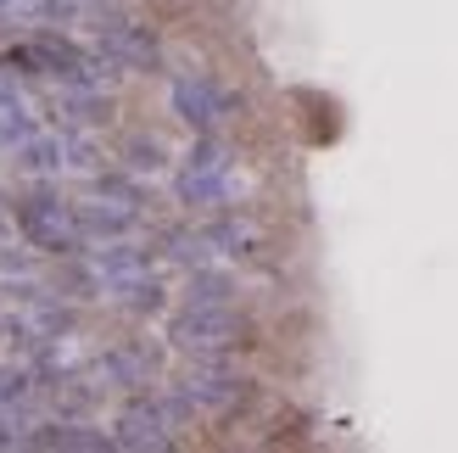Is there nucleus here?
<instances>
[{
    "mask_svg": "<svg viewBox=\"0 0 458 453\" xmlns=\"http://www.w3.org/2000/svg\"><path fill=\"white\" fill-rule=\"evenodd\" d=\"M112 291H118V303H123L129 313H157V308H163V297H168V291H163V280H157V275H134V280H118Z\"/></svg>",
    "mask_w": 458,
    "mask_h": 453,
    "instance_id": "9b49d317",
    "label": "nucleus"
},
{
    "mask_svg": "<svg viewBox=\"0 0 458 453\" xmlns=\"http://www.w3.org/2000/svg\"><path fill=\"white\" fill-rule=\"evenodd\" d=\"M12 218H17V230H22V241L34 246V252H51V258H73V252H84L89 246V235H84V224H79V201H62V196H22L17 208H12Z\"/></svg>",
    "mask_w": 458,
    "mask_h": 453,
    "instance_id": "f257e3e1",
    "label": "nucleus"
},
{
    "mask_svg": "<svg viewBox=\"0 0 458 453\" xmlns=\"http://www.w3.org/2000/svg\"><path fill=\"white\" fill-rule=\"evenodd\" d=\"M168 101H174V112L185 118L191 129H201V134H213L229 112H235V90H224L213 73H174V84H168Z\"/></svg>",
    "mask_w": 458,
    "mask_h": 453,
    "instance_id": "39448f33",
    "label": "nucleus"
},
{
    "mask_svg": "<svg viewBox=\"0 0 458 453\" xmlns=\"http://www.w3.org/2000/svg\"><path fill=\"white\" fill-rule=\"evenodd\" d=\"M229 191H235V163H229V146L201 134V141L185 151V163L174 174V196L185 208H224Z\"/></svg>",
    "mask_w": 458,
    "mask_h": 453,
    "instance_id": "7ed1b4c3",
    "label": "nucleus"
},
{
    "mask_svg": "<svg viewBox=\"0 0 458 453\" xmlns=\"http://www.w3.org/2000/svg\"><path fill=\"white\" fill-rule=\"evenodd\" d=\"M79 224H84L89 241H118L140 224V208H118L112 196L106 201H79Z\"/></svg>",
    "mask_w": 458,
    "mask_h": 453,
    "instance_id": "9d476101",
    "label": "nucleus"
},
{
    "mask_svg": "<svg viewBox=\"0 0 458 453\" xmlns=\"http://www.w3.org/2000/svg\"><path fill=\"white\" fill-rule=\"evenodd\" d=\"M22 448H79V453H101V448H118L106 432H96V425L84 420H56V425H39V432L17 437Z\"/></svg>",
    "mask_w": 458,
    "mask_h": 453,
    "instance_id": "1a4fd4ad",
    "label": "nucleus"
},
{
    "mask_svg": "<svg viewBox=\"0 0 458 453\" xmlns=\"http://www.w3.org/2000/svg\"><path fill=\"white\" fill-rule=\"evenodd\" d=\"M168 342L179 353H208V358H218V353L246 347V320L229 303H185V308L174 313V325H168Z\"/></svg>",
    "mask_w": 458,
    "mask_h": 453,
    "instance_id": "f03ea898",
    "label": "nucleus"
},
{
    "mask_svg": "<svg viewBox=\"0 0 458 453\" xmlns=\"http://www.w3.org/2000/svg\"><path fill=\"white\" fill-rule=\"evenodd\" d=\"M17 168L34 174V179H56V174L73 168V146H67V134H29L17 146Z\"/></svg>",
    "mask_w": 458,
    "mask_h": 453,
    "instance_id": "6e6552de",
    "label": "nucleus"
},
{
    "mask_svg": "<svg viewBox=\"0 0 458 453\" xmlns=\"http://www.w3.org/2000/svg\"><path fill=\"white\" fill-rule=\"evenodd\" d=\"M229 297H235L229 275H213V269H196L191 275V303H229Z\"/></svg>",
    "mask_w": 458,
    "mask_h": 453,
    "instance_id": "ddd939ff",
    "label": "nucleus"
},
{
    "mask_svg": "<svg viewBox=\"0 0 458 453\" xmlns=\"http://www.w3.org/2000/svg\"><path fill=\"white\" fill-rule=\"evenodd\" d=\"M129 168L134 174H157V168H163L168 163V151H163V141H146V134H140V141H129Z\"/></svg>",
    "mask_w": 458,
    "mask_h": 453,
    "instance_id": "2eb2a0df",
    "label": "nucleus"
},
{
    "mask_svg": "<svg viewBox=\"0 0 458 453\" xmlns=\"http://www.w3.org/2000/svg\"><path fill=\"white\" fill-rule=\"evenodd\" d=\"M39 387L29 370H0V409H17V403H29Z\"/></svg>",
    "mask_w": 458,
    "mask_h": 453,
    "instance_id": "4468645a",
    "label": "nucleus"
},
{
    "mask_svg": "<svg viewBox=\"0 0 458 453\" xmlns=\"http://www.w3.org/2000/svg\"><path fill=\"white\" fill-rule=\"evenodd\" d=\"M101 375H112L118 387H140V380H146V358L140 353H106L101 358Z\"/></svg>",
    "mask_w": 458,
    "mask_h": 453,
    "instance_id": "f8f14e48",
    "label": "nucleus"
},
{
    "mask_svg": "<svg viewBox=\"0 0 458 453\" xmlns=\"http://www.w3.org/2000/svg\"><path fill=\"white\" fill-rule=\"evenodd\" d=\"M246 387H251V380L229 375L224 364H208V370L185 375V380H179L174 392L185 397L191 409H208V415H229V409H241V403H246Z\"/></svg>",
    "mask_w": 458,
    "mask_h": 453,
    "instance_id": "0eeeda50",
    "label": "nucleus"
},
{
    "mask_svg": "<svg viewBox=\"0 0 458 453\" xmlns=\"http://www.w3.org/2000/svg\"><path fill=\"white\" fill-rule=\"evenodd\" d=\"M96 51L118 67V73H151L157 62H163V45H157V34L146 29V22H134L123 12H112L96 22Z\"/></svg>",
    "mask_w": 458,
    "mask_h": 453,
    "instance_id": "20e7f679",
    "label": "nucleus"
},
{
    "mask_svg": "<svg viewBox=\"0 0 458 453\" xmlns=\"http://www.w3.org/2000/svg\"><path fill=\"white\" fill-rule=\"evenodd\" d=\"M174 425H179V415L168 397H134L118 415V425H112V442L118 448H174Z\"/></svg>",
    "mask_w": 458,
    "mask_h": 453,
    "instance_id": "423d86ee",
    "label": "nucleus"
}]
</instances>
